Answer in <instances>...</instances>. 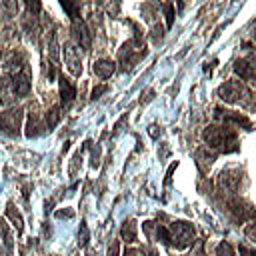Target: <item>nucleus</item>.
<instances>
[{"mask_svg":"<svg viewBox=\"0 0 256 256\" xmlns=\"http://www.w3.org/2000/svg\"><path fill=\"white\" fill-rule=\"evenodd\" d=\"M56 216H58V218H64V216H66V218H72V216H74V212H72V210H66V212L58 210V212H56Z\"/></svg>","mask_w":256,"mask_h":256,"instance_id":"bb28decb","label":"nucleus"},{"mask_svg":"<svg viewBox=\"0 0 256 256\" xmlns=\"http://www.w3.org/2000/svg\"><path fill=\"white\" fill-rule=\"evenodd\" d=\"M106 90H108V86H106V84H102V86H98V88H94V90H92V100H96V98H100V94H102V92H106Z\"/></svg>","mask_w":256,"mask_h":256,"instance_id":"b1692460","label":"nucleus"},{"mask_svg":"<svg viewBox=\"0 0 256 256\" xmlns=\"http://www.w3.org/2000/svg\"><path fill=\"white\" fill-rule=\"evenodd\" d=\"M256 58H244V60H238L236 62V66H234V70H236V74H240V78H244V80H250L254 74H256Z\"/></svg>","mask_w":256,"mask_h":256,"instance_id":"1a4fd4ad","label":"nucleus"},{"mask_svg":"<svg viewBox=\"0 0 256 256\" xmlns=\"http://www.w3.org/2000/svg\"><path fill=\"white\" fill-rule=\"evenodd\" d=\"M204 140L208 142V146L218 148L220 152H232L236 150V134L232 128L228 126H210L204 130Z\"/></svg>","mask_w":256,"mask_h":256,"instance_id":"f257e3e1","label":"nucleus"},{"mask_svg":"<svg viewBox=\"0 0 256 256\" xmlns=\"http://www.w3.org/2000/svg\"><path fill=\"white\" fill-rule=\"evenodd\" d=\"M78 244L80 246H86L88 244V228H86V222L80 224V234H78Z\"/></svg>","mask_w":256,"mask_h":256,"instance_id":"412c9836","label":"nucleus"},{"mask_svg":"<svg viewBox=\"0 0 256 256\" xmlns=\"http://www.w3.org/2000/svg\"><path fill=\"white\" fill-rule=\"evenodd\" d=\"M248 94L250 92L240 82H236V80H230V82H226V84H222L218 88V96L224 102H240V98L242 96H248Z\"/></svg>","mask_w":256,"mask_h":256,"instance_id":"20e7f679","label":"nucleus"},{"mask_svg":"<svg viewBox=\"0 0 256 256\" xmlns=\"http://www.w3.org/2000/svg\"><path fill=\"white\" fill-rule=\"evenodd\" d=\"M242 256H256V250H248V248H240Z\"/></svg>","mask_w":256,"mask_h":256,"instance_id":"cd10ccee","label":"nucleus"},{"mask_svg":"<svg viewBox=\"0 0 256 256\" xmlns=\"http://www.w3.org/2000/svg\"><path fill=\"white\" fill-rule=\"evenodd\" d=\"M16 92H14V88H12V80H10V76H2V80H0V104L2 106H10V104H14L16 102Z\"/></svg>","mask_w":256,"mask_h":256,"instance_id":"6e6552de","label":"nucleus"},{"mask_svg":"<svg viewBox=\"0 0 256 256\" xmlns=\"http://www.w3.org/2000/svg\"><path fill=\"white\" fill-rule=\"evenodd\" d=\"M164 14H166V26L170 28L172 22H174V8H172V4H166L164 6Z\"/></svg>","mask_w":256,"mask_h":256,"instance_id":"4be33fe9","label":"nucleus"},{"mask_svg":"<svg viewBox=\"0 0 256 256\" xmlns=\"http://www.w3.org/2000/svg\"><path fill=\"white\" fill-rule=\"evenodd\" d=\"M2 8H4L10 16H16V14H18V0H2Z\"/></svg>","mask_w":256,"mask_h":256,"instance_id":"6ab92c4d","label":"nucleus"},{"mask_svg":"<svg viewBox=\"0 0 256 256\" xmlns=\"http://www.w3.org/2000/svg\"><path fill=\"white\" fill-rule=\"evenodd\" d=\"M44 130H46V126L40 124L38 116H36V114H30V116H28V126H26V136H28V138H34V136L42 134Z\"/></svg>","mask_w":256,"mask_h":256,"instance_id":"f8f14e48","label":"nucleus"},{"mask_svg":"<svg viewBox=\"0 0 256 256\" xmlns=\"http://www.w3.org/2000/svg\"><path fill=\"white\" fill-rule=\"evenodd\" d=\"M168 232H170V242L176 248H186L194 238V228L188 222H172Z\"/></svg>","mask_w":256,"mask_h":256,"instance_id":"f03ea898","label":"nucleus"},{"mask_svg":"<svg viewBox=\"0 0 256 256\" xmlns=\"http://www.w3.org/2000/svg\"><path fill=\"white\" fill-rule=\"evenodd\" d=\"M10 80H12V88H14V92H16V96L18 98H22V96H28V92H30V72H28V68L24 66V68H20L18 72H14V74H10Z\"/></svg>","mask_w":256,"mask_h":256,"instance_id":"39448f33","label":"nucleus"},{"mask_svg":"<svg viewBox=\"0 0 256 256\" xmlns=\"http://www.w3.org/2000/svg\"><path fill=\"white\" fill-rule=\"evenodd\" d=\"M58 118H60V112H58V108H52L50 112H46V130H52V128L56 126Z\"/></svg>","mask_w":256,"mask_h":256,"instance_id":"dca6fc26","label":"nucleus"},{"mask_svg":"<svg viewBox=\"0 0 256 256\" xmlns=\"http://www.w3.org/2000/svg\"><path fill=\"white\" fill-rule=\"evenodd\" d=\"M114 70H116V62H112V60H98L96 64H94V74L100 78V80H106V78H110L112 74H114Z\"/></svg>","mask_w":256,"mask_h":256,"instance_id":"9b49d317","label":"nucleus"},{"mask_svg":"<svg viewBox=\"0 0 256 256\" xmlns=\"http://www.w3.org/2000/svg\"><path fill=\"white\" fill-rule=\"evenodd\" d=\"M216 256H236V254H234V250L228 242H220L216 246Z\"/></svg>","mask_w":256,"mask_h":256,"instance_id":"a211bd4d","label":"nucleus"},{"mask_svg":"<svg viewBox=\"0 0 256 256\" xmlns=\"http://www.w3.org/2000/svg\"><path fill=\"white\" fill-rule=\"evenodd\" d=\"M254 40H256V32H254Z\"/></svg>","mask_w":256,"mask_h":256,"instance_id":"c756f323","label":"nucleus"},{"mask_svg":"<svg viewBox=\"0 0 256 256\" xmlns=\"http://www.w3.org/2000/svg\"><path fill=\"white\" fill-rule=\"evenodd\" d=\"M0 232H2V236H4V244H6L8 256H12V240H10V232H8V228H6V222H4V220H0Z\"/></svg>","mask_w":256,"mask_h":256,"instance_id":"f3484780","label":"nucleus"},{"mask_svg":"<svg viewBox=\"0 0 256 256\" xmlns=\"http://www.w3.org/2000/svg\"><path fill=\"white\" fill-rule=\"evenodd\" d=\"M6 216L14 222V226H16V230L18 232H22V226H24V222H22V216L18 214V210L14 208V204L12 202H8V206H6Z\"/></svg>","mask_w":256,"mask_h":256,"instance_id":"ddd939ff","label":"nucleus"},{"mask_svg":"<svg viewBox=\"0 0 256 256\" xmlns=\"http://www.w3.org/2000/svg\"><path fill=\"white\" fill-rule=\"evenodd\" d=\"M76 96V86L66 78V76H60V98H62V104L68 106Z\"/></svg>","mask_w":256,"mask_h":256,"instance_id":"9d476101","label":"nucleus"},{"mask_svg":"<svg viewBox=\"0 0 256 256\" xmlns=\"http://www.w3.org/2000/svg\"><path fill=\"white\" fill-rule=\"evenodd\" d=\"M246 236H250V238L256 242V224H252V226L246 228Z\"/></svg>","mask_w":256,"mask_h":256,"instance_id":"393cba45","label":"nucleus"},{"mask_svg":"<svg viewBox=\"0 0 256 256\" xmlns=\"http://www.w3.org/2000/svg\"><path fill=\"white\" fill-rule=\"evenodd\" d=\"M72 32H74V38H76V44L82 46L84 50H90V44H92V38H90V32L86 28V24L82 20H72Z\"/></svg>","mask_w":256,"mask_h":256,"instance_id":"0eeeda50","label":"nucleus"},{"mask_svg":"<svg viewBox=\"0 0 256 256\" xmlns=\"http://www.w3.org/2000/svg\"><path fill=\"white\" fill-rule=\"evenodd\" d=\"M26 4H28V10L32 12V16H36L40 12V0H26Z\"/></svg>","mask_w":256,"mask_h":256,"instance_id":"5701e85b","label":"nucleus"},{"mask_svg":"<svg viewBox=\"0 0 256 256\" xmlns=\"http://www.w3.org/2000/svg\"><path fill=\"white\" fill-rule=\"evenodd\" d=\"M64 58H66V68L70 70L72 76H80L82 74V60H80V50L76 48V44H66L64 46Z\"/></svg>","mask_w":256,"mask_h":256,"instance_id":"423d86ee","label":"nucleus"},{"mask_svg":"<svg viewBox=\"0 0 256 256\" xmlns=\"http://www.w3.org/2000/svg\"><path fill=\"white\" fill-rule=\"evenodd\" d=\"M48 52H50V58H52L54 62H58V38H56V34H52V38H50V48H48Z\"/></svg>","mask_w":256,"mask_h":256,"instance_id":"aec40b11","label":"nucleus"},{"mask_svg":"<svg viewBox=\"0 0 256 256\" xmlns=\"http://www.w3.org/2000/svg\"><path fill=\"white\" fill-rule=\"evenodd\" d=\"M196 158H198V162L200 164H212L214 162V158H216V154L214 152H208V148H200L198 152H196Z\"/></svg>","mask_w":256,"mask_h":256,"instance_id":"2eb2a0df","label":"nucleus"},{"mask_svg":"<svg viewBox=\"0 0 256 256\" xmlns=\"http://www.w3.org/2000/svg\"><path fill=\"white\" fill-rule=\"evenodd\" d=\"M106 256H118V242H112V246L108 248V254Z\"/></svg>","mask_w":256,"mask_h":256,"instance_id":"a878e982","label":"nucleus"},{"mask_svg":"<svg viewBox=\"0 0 256 256\" xmlns=\"http://www.w3.org/2000/svg\"><path fill=\"white\" fill-rule=\"evenodd\" d=\"M24 110L22 108H10L6 112L0 114V130L10 136V138H16L18 132H20V122H22V114Z\"/></svg>","mask_w":256,"mask_h":256,"instance_id":"7ed1b4c3","label":"nucleus"},{"mask_svg":"<svg viewBox=\"0 0 256 256\" xmlns=\"http://www.w3.org/2000/svg\"><path fill=\"white\" fill-rule=\"evenodd\" d=\"M148 256H158V254H156V250H150V252H148Z\"/></svg>","mask_w":256,"mask_h":256,"instance_id":"c85d7f7f","label":"nucleus"},{"mask_svg":"<svg viewBox=\"0 0 256 256\" xmlns=\"http://www.w3.org/2000/svg\"><path fill=\"white\" fill-rule=\"evenodd\" d=\"M122 238L126 242H136V222L134 220H126L122 226Z\"/></svg>","mask_w":256,"mask_h":256,"instance_id":"4468645a","label":"nucleus"}]
</instances>
